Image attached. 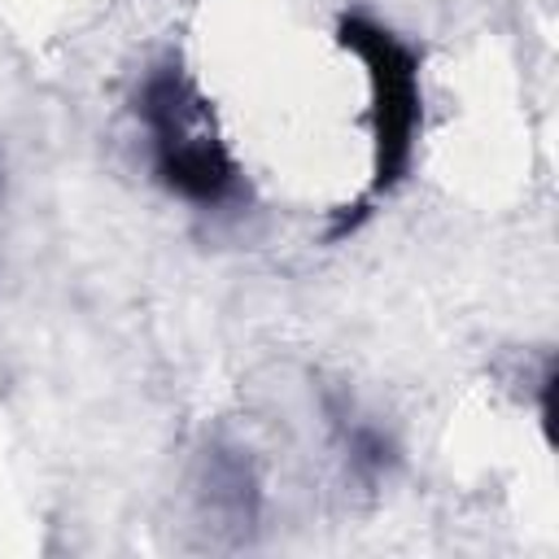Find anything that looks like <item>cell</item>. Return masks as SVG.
<instances>
[{
	"label": "cell",
	"mask_w": 559,
	"mask_h": 559,
	"mask_svg": "<svg viewBox=\"0 0 559 559\" xmlns=\"http://www.w3.org/2000/svg\"><path fill=\"white\" fill-rule=\"evenodd\" d=\"M341 437H345V459H349V467L362 480H376V476H384L393 467V441L380 428H371V424H345Z\"/></svg>",
	"instance_id": "3957f363"
},
{
	"label": "cell",
	"mask_w": 559,
	"mask_h": 559,
	"mask_svg": "<svg viewBox=\"0 0 559 559\" xmlns=\"http://www.w3.org/2000/svg\"><path fill=\"white\" fill-rule=\"evenodd\" d=\"M341 44L367 66L371 83V135H376V188H393L415 153L419 131V61L384 26L367 17H341Z\"/></svg>",
	"instance_id": "7a4b0ae2"
},
{
	"label": "cell",
	"mask_w": 559,
	"mask_h": 559,
	"mask_svg": "<svg viewBox=\"0 0 559 559\" xmlns=\"http://www.w3.org/2000/svg\"><path fill=\"white\" fill-rule=\"evenodd\" d=\"M135 109L153 144V170L175 197L192 205H223L236 192V162L210 122V105L183 79V70H153Z\"/></svg>",
	"instance_id": "6da1fadb"
}]
</instances>
